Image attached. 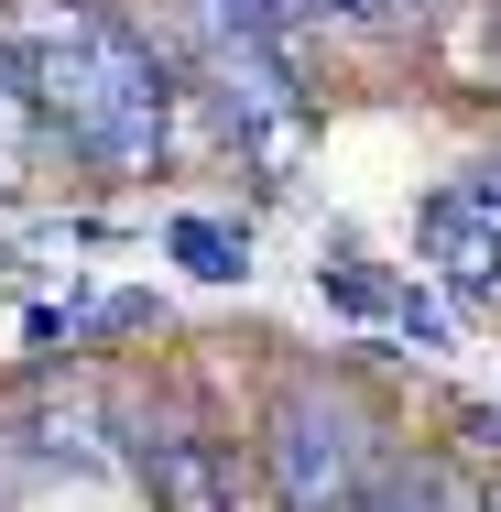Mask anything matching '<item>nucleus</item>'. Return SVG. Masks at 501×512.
Returning <instances> with one entry per match:
<instances>
[{"label": "nucleus", "mask_w": 501, "mask_h": 512, "mask_svg": "<svg viewBox=\"0 0 501 512\" xmlns=\"http://www.w3.org/2000/svg\"><path fill=\"white\" fill-rule=\"evenodd\" d=\"M131 458H142V491H153L164 512H240L229 458H218V447H197L186 425H142V436H131Z\"/></svg>", "instance_id": "7ed1b4c3"}, {"label": "nucleus", "mask_w": 501, "mask_h": 512, "mask_svg": "<svg viewBox=\"0 0 501 512\" xmlns=\"http://www.w3.org/2000/svg\"><path fill=\"white\" fill-rule=\"evenodd\" d=\"M11 66H22V88L44 109V131L77 142L88 164H153L164 153L175 77H164V55L120 11H88V22H66L44 44H11Z\"/></svg>", "instance_id": "f257e3e1"}, {"label": "nucleus", "mask_w": 501, "mask_h": 512, "mask_svg": "<svg viewBox=\"0 0 501 512\" xmlns=\"http://www.w3.org/2000/svg\"><path fill=\"white\" fill-rule=\"evenodd\" d=\"M371 512H458V491H447V469H382Z\"/></svg>", "instance_id": "20e7f679"}, {"label": "nucleus", "mask_w": 501, "mask_h": 512, "mask_svg": "<svg viewBox=\"0 0 501 512\" xmlns=\"http://www.w3.org/2000/svg\"><path fill=\"white\" fill-rule=\"evenodd\" d=\"M262 458H273V491H284V512H371V491H382V458H371L360 414L338 404V393H316V382L273 404Z\"/></svg>", "instance_id": "f03ea898"}, {"label": "nucleus", "mask_w": 501, "mask_h": 512, "mask_svg": "<svg viewBox=\"0 0 501 512\" xmlns=\"http://www.w3.org/2000/svg\"><path fill=\"white\" fill-rule=\"evenodd\" d=\"M480 512H501V491H491V502H480Z\"/></svg>", "instance_id": "39448f33"}]
</instances>
